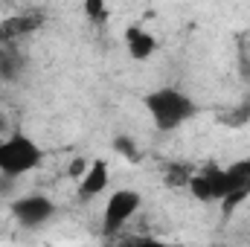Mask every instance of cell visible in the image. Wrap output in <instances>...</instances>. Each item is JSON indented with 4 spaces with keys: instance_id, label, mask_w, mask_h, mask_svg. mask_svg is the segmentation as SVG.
<instances>
[{
    "instance_id": "7c38bea8",
    "label": "cell",
    "mask_w": 250,
    "mask_h": 247,
    "mask_svg": "<svg viewBox=\"0 0 250 247\" xmlns=\"http://www.w3.org/2000/svg\"><path fill=\"white\" fill-rule=\"evenodd\" d=\"M128 247H181V245H172V242H163V239H151V236H146V239H134Z\"/></svg>"
},
{
    "instance_id": "8992f818",
    "label": "cell",
    "mask_w": 250,
    "mask_h": 247,
    "mask_svg": "<svg viewBox=\"0 0 250 247\" xmlns=\"http://www.w3.org/2000/svg\"><path fill=\"white\" fill-rule=\"evenodd\" d=\"M224 175H227V195L221 201V212L230 218L250 198V157H242L233 166H227Z\"/></svg>"
},
{
    "instance_id": "52a82bcc",
    "label": "cell",
    "mask_w": 250,
    "mask_h": 247,
    "mask_svg": "<svg viewBox=\"0 0 250 247\" xmlns=\"http://www.w3.org/2000/svg\"><path fill=\"white\" fill-rule=\"evenodd\" d=\"M123 41H125V53H128L134 62H148V59H154V56H157V50H160L157 35H154V32H148V29H146V26H140V23L125 26Z\"/></svg>"
},
{
    "instance_id": "9c48e42d",
    "label": "cell",
    "mask_w": 250,
    "mask_h": 247,
    "mask_svg": "<svg viewBox=\"0 0 250 247\" xmlns=\"http://www.w3.org/2000/svg\"><path fill=\"white\" fill-rule=\"evenodd\" d=\"M82 9H84V15H87L93 23H102V21L108 18V6H105L102 0H87Z\"/></svg>"
},
{
    "instance_id": "277c9868",
    "label": "cell",
    "mask_w": 250,
    "mask_h": 247,
    "mask_svg": "<svg viewBox=\"0 0 250 247\" xmlns=\"http://www.w3.org/2000/svg\"><path fill=\"white\" fill-rule=\"evenodd\" d=\"M9 212L21 227L38 230V227H44V224H50L56 218V204H53V198H47L41 192H29V195L15 198L9 204Z\"/></svg>"
},
{
    "instance_id": "8fae6325",
    "label": "cell",
    "mask_w": 250,
    "mask_h": 247,
    "mask_svg": "<svg viewBox=\"0 0 250 247\" xmlns=\"http://www.w3.org/2000/svg\"><path fill=\"white\" fill-rule=\"evenodd\" d=\"M87 169H90V163H87L84 157H76V160H70V169H67V178L79 184V181H82V178L87 175Z\"/></svg>"
},
{
    "instance_id": "ba28073f",
    "label": "cell",
    "mask_w": 250,
    "mask_h": 247,
    "mask_svg": "<svg viewBox=\"0 0 250 247\" xmlns=\"http://www.w3.org/2000/svg\"><path fill=\"white\" fill-rule=\"evenodd\" d=\"M108 184H111V166L105 160H90L87 175L79 181V198L82 201H90V198L102 195L108 189Z\"/></svg>"
},
{
    "instance_id": "7a4b0ae2",
    "label": "cell",
    "mask_w": 250,
    "mask_h": 247,
    "mask_svg": "<svg viewBox=\"0 0 250 247\" xmlns=\"http://www.w3.org/2000/svg\"><path fill=\"white\" fill-rule=\"evenodd\" d=\"M44 148L23 131H12L0 140V175L6 181H18L29 172H35L44 163Z\"/></svg>"
},
{
    "instance_id": "4fadbf2b",
    "label": "cell",
    "mask_w": 250,
    "mask_h": 247,
    "mask_svg": "<svg viewBox=\"0 0 250 247\" xmlns=\"http://www.w3.org/2000/svg\"><path fill=\"white\" fill-rule=\"evenodd\" d=\"M0 140H3V137H0Z\"/></svg>"
},
{
    "instance_id": "5b68a950",
    "label": "cell",
    "mask_w": 250,
    "mask_h": 247,
    "mask_svg": "<svg viewBox=\"0 0 250 247\" xmlns=\"http://www.w3.org/2000/svg\"><path fill=\"white\" fill-rule=\"evenodd\" d=\"M187 186L195 201H201V204H221L224 195H227V175H224L221 166L209 163L201 172H192Z\"/></svg>"
},
{
    "instance_id": "30bf717a",
    "label": "cell",
    "mask_w": 250,
    "mask_h": 247,
    "mask_svg": "<svg viewBox=\"0 0 250 247\" xmlns=\"http://www.w3.org/2000/svg\"><path fill=\"white\" fill-rule=\"evenodd\" d=\"M114 148H117L123 157H128L131 163H137V160H140V151H137V145H134V140H131V137H117V140H114Z\"/></svg>"
},
{
    "instance_id": "3957f363",
    "label": "cell",
    "mask_w": 250,
    "mask_h": 247,
    "mask_svg": "<svg viewBox=\"0 0 250 247\" xmlns=\"http://www.w3.org/2000/svg\"><path fill=\"white\" fill-rule=\"evenodd\" d=\"M140 206H143V195L137 189H114L102 209V236H117L140 212Z\"/></svg>"
},
{
    "instance_id": "6da1fadb",
    "label": "cell",
    "mask_w": 250,
    "mask_h": 247,
    "mask_svg": "<svg viewBox=\"0 0 250 247\" xmlns=\"http://www.w3.org/2000/svg\"><path fill=\"white\" fill-rule=\"evenodd\" d=\"M143 105L160 134L178 131L181 125H187L198 114V102L189 93H184L181 87H157V90L146 93Z\"/></svg>"
}]
</instances>
